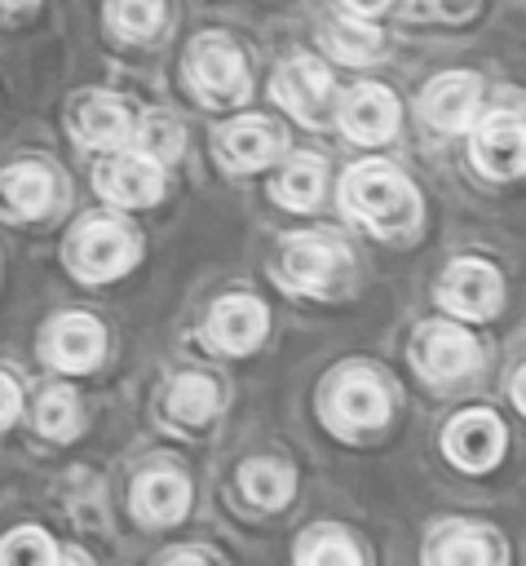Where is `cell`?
<instances>
[{
    "label": "cell",
    "mask_w": 526,
    "mask_h": 566,
    "mask_svg": "<svg viewBox=\"0 0 526 566\" xmlns=\"http://www.w3.org/2000/svg\"><path fill=\"white\" fill-rule=\"evenodd\" d=\"M340 195H345V208L376 234H398L420 217V195L411 190V181L402 172H393L385 164H358L345 177Z\"/></svg>",
    "instance_id": "1"
},
{
    "label": "cell",
    "mask_w": 526,
    "mask_h": 566,
    "mask_svg": "<svg viewBox=\"0 0 526 566\" xmlns=\"http://www.w3.org/2000/svg\"><path fill=\"white\" fill-rule=\"evenodd\" d=\"M186 75L199 88V97L212 106H234L248 97V66L234 53V44H225L221 35L194 40V49L186 57Z\"/></svg>",
    "instance_id": "2"
},
{
    "label": "cell",
    "mask_w": 526,
    "mask_h": 566,
    "mask_svg": "<svg viewBox=\"0 0 526 566\" xmlns=\"http://www.w3.org/2000/svg\"><path fill=\"white\" fill-rule=\"evenodd\" d=\"M283 279L296 287V292H318V296H332L345 279H349V252L332 239H314V234H301L287 243L283 252Z\"/></svg>",
    "instance_id": "3"
},
{
    "label": "cell",
    "mask_w": 526,
    "mask_h": 566,
    "mask_svg": "<svg viewBox=\"0 0 526 566\" xmlns=\"http://www.w3.org/2000/svg\"><path fill=\"white\" fill-rule=\"evenodd\" d=\"M499 296H504L499 274L486 261H455L438 283V301L455 318H486L499 310Z\"/></svg>",
    "instance_id": "4"
},
{
    "label": "cell",
    "mask_w": 526,
    "mask_h": 566,
    "mask_svg": "<svg viewBox=\"0 0 526 566\" xmlns=\"http://www.w3.org/2000/svg\"><path fill=\"white\" fill-rule=\"evenodd\" d=\"M137 261V239L119 221H88L75 234V270L84 279H119Z\"/></svg>",
    "instance_id": "5"
},
{
    "label": "cell",
    "mask_w": 526,
    "mask_h": 566,
    "mask_svg": "<svg viewBox=\"0 0 526 566\" xmlns=\"http://www.w3.org/2000/svg\"><path fill=\"white\" fill-rule=\"evenodd\" d=\"M274 102H283L296 119L318 124L332 106V75L314 57H292L274 71Z\"/></svg>",
    "instance_id": "6"
},
{
    "label": "cell",
    "mask_w": 526,
    "mask_h": 566,
    "mask_svg": "<svg viewBox=\"0 0 526 566\" xmlns=\"http://www.w3.org/2000/svg\"><path fill=\"white\" fill-rule=\"evenodd\" d=\"M442 451L469 469V473H482L491 469L499 455H504V424L491 416V411H464L446 424L442 433Z\"/></svg>",
    "instance_id": "7"
},
{
    "label": "cell",
    "mask_w": 526,
    "mask_h": 566,
    "mask_svg": "<svg viewBox=\"0 0 526 566\" xmlns=\"http://www.w3.org/2000/svg\"><path fill=\"white\" fill-rule=\"evenodd\" d=\"M97 190L119 208H146V203H155L164 195V172L141 150L137 155H119V159H106L97 168Z\"/></svg>",
    "instance_id": "8"
},
{
    "label": "cell",
    "mask_w": 526,
    "mask_h": 566,
    "mask_svg": "<svg viewBox=\"0 0 526 566\" xmlns=\"http://www.w3.org/2000/svg\"><path fill=\"white\" fill-rule=\"evenodd\" d=\"M340 128L362 146L389 142L398 133V97L380 84H358L340 106Z\"/></svg>",
    "instance_id": "9"
},
{
    "label": "cell",
    "mask_w": 526,
    "mask_h": 566,
    "mask_svg": "<svg viewBox=\"0 0 526 566\" xmlns=\"http://www.w3.org/2000/svg\"><path fill=\"white\" fill-rule=\"evenodd\" d=\"M473 159L486 177H517L522 159H526V142H522V119L513 111H495L482 119V128L473 133Z\"/></svg>",
    "instance_id": "10"
},
{
    "label": "cell",
    "mask_w": 526,
    "mask_h": 566,
    "mask_svg": "<svg viewBox=\"0 0 526 566\" xmlns=\"http://www.w3.org/2000/svg\"><path fill=\"white\" fill-rule=\"evenodd\" d=\"M415 363L429 380H455V376H469L477 367V345L469 332L438 323V327H424L415 336Z\"/></svg>",
    "instance_id": "11"
},
{
    "label": "cell",
    "mask_w": 526,
    "mask_h": 566,
    "mask_svg": "<svg viewBox=\"0 0 526 566\" xmlns=\"http://www.w3.org/2000/svg\"><path fill=\"white\" fill-rule=\"evenodd\" d=\"M102 349H106V336H102L97 318H88V314H66L44 336V354L62 371H88L102 358Z\"/></svg>",
    "instance_id": "12"
},
{
    "label": "cell",
    "mask_w": 526,
    "mask_h": 566,
    "mask_svg": "<svg viewBox=\"0 0 526 566\" xmlns=\"http://www.w3.org/2000/svg\"><path fill=\"white\" fill-rule=\"evenodd\" d=\"M265 323H270V314L256 296H225V301H217V310L208 318V340L230 354H243V349L261 345Z\"/></svg>",
    "instance_id": "13"
},
{
    "label": "cell",
    "mask_w": 526,
    "mask_h": 566,
    "mask_svg": "<svg viewBox=\"0 0 526 566\" xmlns=\"http://www.w3.org/2000/svg\"><path fill=\"white\" fill-rule=\"evenodd\" d=\"M477 111V80L473 75H438L429 88H424V119L438 128V133H460L469 128Z\"/></svg>",
    "instance_id": "14"
},
{
    "label": "cell",
    "mask_w": 526,
    "mask_h": 566,
    "mask_svg": "<svg viewBox=\"0 0 526 566\" xmlns=\"http://www.w3.org/2000/svg\"><path fill=\"white\" fill-rule=\"evenodd\" d=\"M190 509V486L181 473H168V469H155V473H141L137 486H133V513L150 526H164V522H177L186 517Z\"/></svg>",
    "instance_id": "15"
},
{
    "label": "cell",
    "mask_w": 526,
    "mask_h": 566,
    "mask_svg": "<svg viewBox=\"0 0 526 566\" xmlns=\"http://www.w3.org/2000/svg\"><path fill=\"white\" fill-rule=\"evenodd\" d=\"M0 203L9 217H40L53 203V172L44 164H13L0 172Z\"/></svg>",
    "instance_id": "16"
},
{
    "label": "cell",
    "mask_w": 526,
    "mask_h": 566,
    "mask_svg": "<svg viewBox=\"0 0 526 566\" xmlns=\"http://www.w3.org/2000/svg\"><path fill=\"white\" fill-rule=\"evenodd\" d=\"M283 142H287V137H283V128H278V124H270V119H261V115L230 124V128H225V137H221L225 159H230L234 168H265V164L283 150Z\"/></svg>",
    "instance_id": "17"
},
{
    "label": "cell",
    "mask_w": 526,
    "mask_h": 566,
    "mask_svg": "<svg viewBox=\"0 0 526 566\" xmlns=\"http://www.w3.org/2000/svg\"><path fill=\"white\" fill-rule=\"evenodd\" d=\"M75 133L84 146H119L133 133V115L115 97H93L75 115Z\"/></svg>",
    "instance_id": "18"
},
{
    "label": "cell",
    "mask_w": 526,
    "mask_h": 566,
    "mask_svg": "<svg viewBox=\"0 0 526 566\" xmlns=\"http://www.w3.org/2000/svg\"><path fill=\"white\" fill-rule=\"evenodd\" d=\"M336 411H340L349 424H358V429H376V424H385V416H389V398H385V389H380L371 376H349V380L336 389Z\"/></svg>",
    "instance_id": "19"
},
{
    "label": "cell",
    "mask_w": 526,
    "mask_h": 566,
    "mask_svg": "<svg viewBox=\"0 0 526 566\" xmlns=\"http://www.w3.org/2000/svg\"><path fill=\"white\" fill-rule=\"evenodd\" d=\"M217 385L208 380V376H194V371H186V376H177L172 380V389H168V416L177 420V424H186V429H194V424H203L212 411H217Z\"/></svg>",
    "instance_id": "20"
},
{
    "label": "cell",
    "mask_w": 526,
    "mask_h": 566,
    "mask_svg": "<svg viewBox=\"0 0 526 566\" xmlns=\"http://www.w3.org/2000/svg\"><path fill=\"white\" fill-rule=\"evenodd\" d=\"M239 482H243V495H248L256 509H278V504H287V495H292V486H296L292 469L278 464V460H248L243 473H239Z\"/></svg>",
    "instance_id": "21"
},
{
    "label": "cell",
    "mask_w": 526,
    "mask_h": 566,
    "mask_svg": "<svg viewBox=\"0 0 526 566\" xmlns=\"http://www.w3.org/2000/svg\"><path fill=\"white\" fill-rule=\"evenodd\" d=\"M433 566H499V539L486 535V531L464 526V531L438 539Z\"/></svg>",
    "instance_id": "22"
},
{
    "label": "cell",
    "mask_w": 526,
    "mask_h": 566,
    "mask_svg": "<svg viewBox=\"0 0 526 566\" xmlns=\"http://www.w3.org/2000/svg\"><path fill=\"white\" fill-rule=\"evenodd\" d=\"M318 195H323V164H318V159H309V155L292 159V164L283 168V177L274 181V199H278V203H287V208H296V212L314 208V203H318Z\"/></svg>",
    "instance_id": "23"
},
{
    "label": "cell",
    "mask_w": 526,
    "mask_h": 566,
    "mask_svg": "<svg viewBox=\"0 0 526 566\" xmlns=\"http://www.w3.org/2000/svg\"><path fill=\"white\" fill-rule=\"evenodd\" d=\"M296 566H362L358 548L349 544V535H340L336 526H318L309 539H301Z\"/></svg>",
    "instance_id": "24"
},
{
    "label": "cell",
    "mask_w": 526,
    "mask_h": 566,
    "mask_svg": "<svg viewBox=\"0 0 526 566\" xmlns=\"http://www.w3.org/2000/svg\"><path fill=\"white\" fill-rule=\"evenodd\" d=\"M327 49L340 57V62H371L380 53V31L367 27V22H354V18H340L327 27Z\"/></svg>",
    "instance_id": "25"
},
{
    "label": "cell",
    "mask_w": 526,
    "mask_h": 566,
    "mask_svg": "<svg viewBox=\"0 0 526 566\" xmlns=\"http://www.w3.org/2000/svg\"><path fill=\"white\" fill-rule=\"evenodd\" d=\"M111 27L128 40H146L164 22V0H111Z\"/></svg>",
    "instance_id": "26"
},
{
    "label": "cell",
    "mask_w": 526,
    "mask_h": 566,
    "mask_svg": "<svg viewBox=\"0 0 526 566\" xmlns=\"http://www.w3.org/2000/svg\"><path fill=\"white\" fill-rule=\"evenodd\" d=\"M181 146H186V133H181V124L168 119V115H150V119L137 128V150H141L146 159H155V164L177 159Z\"/></svg>",
    "instance_id": "27"
},
{
    "label": "cell",
    "mask_w": 526,
    "mask_h": 566,
    "mask_svg": "<svg viewBox=\"0 0 526 566\" xmlns=\"http://www.w3.org/2000/svg\"><path fill=\"white\" fill-rule=\"evenodd\" d=\"M35 420H40V429L49 438H71L80 429V402H75V394L71 389H49L40 398V407H35Z\"/></svg>",
    "instance_id": "28"
},
{
    "label": "cell",
    "mask_w": 526,
    "mask_h": 566,
    "mask_svg": "<svg viewBox=\"0 0 526 566\" xmlns=\"http://www.w3.org/2000/svg\"><path fill=\"white\" fill-rule=\"evenodd\" d=\"M53 562V544L49 535L40 531H13L4 544H0V566H49Z\"/></svg>",
    "instance_id": "29"
},
{
    "label": "cell",
    "mask_w": 526,
    "mask_h": 566,
    "mask_svg": "<svg viewBox=\"0 0 526 566\" xmlns=\"http://www.w3.org/2000/svg\"><path fill=\"white\" fill-rule=\"evenodd\" d=\"M18 416V385L9 376H0V429Z\"/></svg>",
    "instance_id": "30"
},
{
    "label": "cell",
    "mask_w": 526,
    "mask_h": 566,
    "mask_svg": "<svg viewBox=\"0 0 526 566\" xmlns=\"http://www.w3.org/2000/svg\"><path fill=\"white\" fill-rule=\"evenodd\" d=\"M49 566H93V562H88L80 548H66V553H62V557H53Z\"/></svg>",
    "instance_id": "31"
},
{
    "label": "cell",
    "mask_w": 526,
    "mask_h": 566,
    "mask_svg": "<svg viewBox=\"0 0 526 566\" xmlns=\"http://www.w3.org/2000/svg\"><path fill=\"white\" fill-rule=\"evenodd\" d=\"M345 4H349L354 13H380V9L389 4V0H345Z\"/></svg>",
    "instance_id": "32"
},
{
    "label": "cell",
    "mask_w": 526,
    "mask_h": 566,
    "mask_svg": "<svg viewBox=\"0 0 526 566\" xmlns=\"http://www.w3.org/2000/svg\"><path fill=\"white\" fill-rule=\"evenodd\" d=\"M168 566H208L199 553H177V557H168Z\"/></svg>",
    "instance_id": "33"
},
{
    "label": "cell",
    "mask_w": 526,
    "mask_h": 566,
    "mask_svg": "<svg viewBox=\"0 0 526 566\" xmlns=\"http://www.w3.org/2000/svg\"><path fill=\"white\" fill-rule=\"evenodd\" d=\"M31 4H40V0H0L4 13H22V9H31Z\"/></svg>",
    "instance_id": "34"
}]
</instances>
